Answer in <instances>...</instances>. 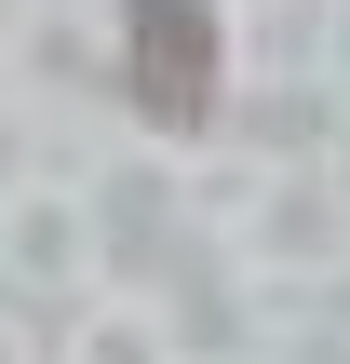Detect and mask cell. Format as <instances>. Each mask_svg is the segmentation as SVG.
<instances>
[{
    "instance_id": "cell-1",
    "label": "cell",
    "mask_w": 350,
    "mask_h": 364,
    "mask_svg": "<svg viewBox=\"0 0 350 364\" xmlns=\"http://www.w3.org/2000/svg\"><path fill=\"white\" fill-rule=\"evenodd\" d=\"M121 81H135V108H148L162 135H202V122H216V81H229L216 0H135V14H121Z\"/></svg>"
}]
</instances>
